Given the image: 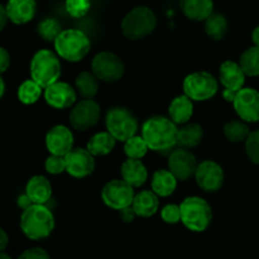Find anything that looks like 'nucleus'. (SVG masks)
I'll return each mask as SVG.
<instances>
[{"instance_id": "nucleus-26", "label": "nucleus", "mask_w": 259, "mask_h": 259, "mask_svg": "<svg viewBox=\"0 0 259 259\" xmlns=\"http://www.w3.org/2000/svg\"><path fill=\"white\" fill-rule=\"evenodd\" d=\"M204 138V129L200 124L190 123L184 124L182 128H179L177 136V146L191 149L199 146Z\"/></svg>"}, {"instance_id": "nucleus-14", "label": "nucleus", "mask_w": 259, "mask_h": 259, "mask_svg": "<svg viewBox=\"0 0 259 259\" xmlns=\"http://www.w3.org/2000/svg\"><path fill=\"white\" fill-rule=\"evenodd\" d=\"M235 113L242 120L247 123L259 121V91L252 88H243L235 95L234 101Z\"/></svg>"}, {"instance_id": "nucleus-43", "label": "nucleus", "mask_w": 259, "mask_h": 259, "mask_svg": "<svg viewBox=\"0 0 259 259\" xmlns=\"http://www.w3.org/2000/svg\"><path fill=\"white\" fill-rule=\"evenodd\" d=\"M8 20L10 19H9V15H8L7 8H5V5H2V7H0V30H3L5 27H7Z\"/></svg>"}, {"instance_id": "nucleus-5", "label": "nucleus", "mask_w": 259, "mask_h": 259, "mask_svg": "<svg viewBox=\"0 0 259 259\" xmlns=\"http://www.w3.org/2000/svg\"><path fill=\"white\" fill-rule=\"evenodd\" d=\"M180 206L181 222L190 232L202 233L209 228L212 220V211L206 200L199 196H190Z\"/></svg>"}, {"instance_id": "nucleus-3", "label": "nucleus", "mask_w": 259, "mask_h": 259, "mask_svg": "<svg viewBox=\"0 0 259 259\" xmlns=\"http://www.w3.org/2000/svg\"><path fill=\"white\" fill-rule=\"evenodd\" d=\"M53 45L56 53L68 62H78L83 60L91 50L89 37L78 29H63Z\"/></svg>"}, {"instance_id": "nucleus-45", "label": "nucleus", "mask_w": 259, "mask_h": 259, "mask_svg": "<svg viewBox=\"0 0 259 259\" xmlns=\"http://www.w3.org/2000/svg\"><path fill=\"white\" fill-rule=\"evenodd\" d=\"M252 40L254 43V46L259 47V25L254 28V30L252 32Z\"/></svg>"}, {"instance_id": "nucleus-8", "label": "nucleus", "mask_w": 259, "mask_h": 259, "mask_svg": "<svg viewBox=\"0 0 259 259\" xmlns=\"http://www.w3.org/2000/svg\"><path fill=\"white\" fill-rule=\"evenodd\" d=\"M182 89L184 94L194 101H206L217 95L219 83L211 73L206 71H197L185 77Z\"/></svg>"}, {"instance_id": "nucleus-34", "label": "nucleus", "mask_w": 259, "mask_h": 259, "mask_svg": "<svg viewBox=\"0 0 259 259\" xmlns=\"http://www.w3.org/2000/svg\"><path fill=\"white\" fill-rule=\"evenodd\" d=\"M62 30L60 22L53 18H46L38 24V34L47 42H55V39Z\"/></svg>"}, {"instance_id": "nucleus-41", "label": "nucleus", "mask_w": 259, "mask_h": 259, "mask_svg": "<svg viewBox=\"0 0 259 259\" xmlns=\"http://www.w3.org/2000/svg\"><path fill=\"white\" fill-rule=\"evenodd\" d=\"M10 66V53L4 47L0 48V72L4 73Z\"/></svg>"}, {"instance_id": "nucleus-33", "label": "nucleus", "mask_w": 259, "mask_h": 259, "mask_svg": "<svg viewBox=\"0 0 259 259\" xmlns=\"http://www.w3.org/2000/svg\"><path fill=\"white\" fill-rule=\"evenodd\" d=\"M149 147L146 139L142 136H133L128 141L124 142V153L128 158H143L148 152Z\"/></svg>"}, {"instance_id": "nucleus-24", "label": "nucleus", "mask_w": 259, "mask_h": 259, "mask_svg": "<svg viewBox=\"0 0 259 259\" xmlns=\"http://www.w3.org/2000/svg\"><path fill=\"white\" fill-rule=\"evenodd\" d=\"M168 114L169 118L177 125H184L191 119L194 114V100L190 99L186 94L177 96L169 104Z\"/></svg>"}, {"instance_id": "nucleus-47", "label": "nucleus", "mask_w": 259, "mask_h": 259, "mask_svg": "<svg viewBox=\"0 0 259 259\" xmlns=\"http://www.w3.org/2000/svg\"><path fill=\"white\" fill-rule=\"evenodd\" d=\"M0 259H12V258H10V255L5 254L4 250H3V252H0Z\"/></svg>"}, {"instance_id": "nucleus-38", "label": "nucleus", "mask_w": 259, "mask_h": 259, "mask_svg": "<svg viewBox=\"0 0 259 259\" xmlns=\"http://www.w3.org/2000/svg\"><path fill=\"white\" fill-rule=\"evenodd\" d=\"M161 218L167 224H177L181 222V206L176 204H168L162 207Z\"/></svg>"}, {"instance_id": "nucleus-20", "label": "nucleus", "mask_w": 259, "mask_h": 259, "mask_svg": "<svg viewBox=\"0 0 259 259\" xmlns=\"http://www.w3.org/2000/svg\"><path fill=\"white\" fill-rule=\"evenodd\" d=\"M120 174L124 181L133 187H141L148 179V171L143 162L138 158H126L121 164Z\"/></svg>"}, {"instance_id": "nucleus-23", "label": "nucleus", "mask_w": 259, "mask_h": 259, "mask_svg": "<svg viewBox=\"0 0 259 259\" xmlns=\"http://www.w3.org/2000/svg\"><path fill=\"white\" fill-rule=\"evenodd\" d=\"M158 195L153 190H144L134 196V201L132 204L137 217L151 218L152 215L158 211L159 199Z\"/></svg>"}, {"instance_id": "nucleus-21", "label": "nucleus", "mask_w": 259, "mask_h": 259, "mask_svg": "<svg viewBox=\"0 0 259 259\" xmlns=\"http://www.w3.org/2000/svg\"><path fill=\"white\" fill-rule=\"evenodd\" d=\"M180 8L186 18L195 22H202L214 13V2L212 0H180Z\"/></svg>"}, {"instance_id": "nucleus-2", "label": "nucleus", "mask_w": 259, "mask_h": 259, "mask_svg": "<svg viewBox=\"0 0 259 259\" xmlns=\"http://www.w3.org/2000/svg\"><path fill=\"white\" fill-rule=\"evenodd\" d=\"M20 229L27 238L42 240L50 237L55 229V217L46 204H33L20 215Z\"/></svg>"}, {"instance_id": "nucleus-30", "label": "nucleus", "mask_w": 259, "mask_h": 259, "mask_svg": "<svg viewBox=\"0 0 259 259\" xmlns=\"http://www.w3.org/2000/svg\"><path fill=\"white\" fill-rule=\"evenodd\" d=\"M42 86L35 82L33 78L23 81L17 91L18 100L24 104V105H32V104L37 103L39 100L40 95H42Z\"/></svg>"}, {"instance_id": "nucleus-28", "label": "nucleus", "mask_w": 259, "mask_h": 259, "mask_svg": "<svg viewBox=\"0 0 259 259\" xmlns=\"http://www.w3.org/2000/svg\"><path fill=\"white\" fill-rule=\"evenodd\" d=\"M99 78L96 77L95 73L91 72H81L78 73L75 80L76 90L78 95L82 96L83 99H93L95 98L99 91Z\"/></svg>"}, {"instance_id": "nucleus-39", "label": "nucleus", "mask_w": 259, "mask_h": 259, "mask_svg": "<svg viewBox=\"0 0 259 259\" xmlns=\"http://www.w3.org/2000/svg\"><path fill=\"white\" fill-rule=\"evenodd\" d=\"M50 253L42 248H29L19 255V259H50Z\"/></svg>"}, {"instance_id": "nucleus-44", "label": "nucleus", "mask_w": 259, "mask_h": 259, "mask_svg": "<svg viewBox=\"0 0 259 259\" xmlns=\"http://www.w3.org/2000/svg\"><path fill=\"white\" fill-rule=\"evenodd\" d=\"M8 244H9V238H8L7 232L4 229H0V252L5 250Z\"/></svg>"}, {"instance_id": "nucleus-15", "label": "nucleus", "mask_w": 259, "mask_h": 259, "mask_svg": "<svg viewBox=\"0 0 259 259\" xmlns=\"http://www.w3.org/2000/svg\"><path fill=\"white\" fill-rule=\"evenodd\" d=\"M195 180L201 190L217 192L224 185V169L214 161H204L197 164Z\"/></svg>"}, {"instance_id": "nucleus-12", "label": "nucleus", "mask_w": 259, "mask_h": 259, "mask_svg": "<svg viewBox=\"0 0 259 259\" xmlns=\"http://www.w3.org/2000/svg\"><path fill=\"white\" fill-rule=\"evenodd\" d=\"M101 109L93 99H83L76 104L70 113V123L76 131H88L100 120Z\"/></svg>"}, {"instance_id": "nucleus-10", "label": "nucleus", "mask_w": 259, "mask_h": 259, "mask_svg": "<svg viewBox=\"0 0 259 259\" xmlns=\"http://www.w3.org/2000/svg\"><path fill=\"white\" fill-rule=\"evenodd\" d=\"M91 71L95 73L99 80L104 82H115L120 80L124 75V63L115 53L113 52H100L93 58L91 62Z\"/></svg>"}, {"instance_id": "nucleus-32", "label": "nucleus", "mask_w": 259, "mask_h": 259, "mask_svg": "<svg viewBox=\"0 0 259 259\" xmlns=\"http://www.w3.org/2000/svg\"><path fill=\"white\" fill-rule=\"evenodd\" d=\"M239 65L249 77L259 76V47L254 46L245 50L240 56Z\"/></svg>"}, {"instance_id": "nucleus-19", "label": "nucleus", "mask_w": 259, "mask_h": 259, "mask_svg": "<svg viewBox=\"0 0 259 259\" xmlns=\"http://www.w3.org/2000/svg\"><path fill=\"white\" fill-rule=\"evenodd\" d=\"M5 8L10 22L14 24H25L30 22L37 13L35 0H8Z\"/></svg>"}, {"instance_id": "nucleus-1", "label": "nucleus", "mask_w": 259, "mask_h": 259, "mask_svg": "<svg viewBox=\"0 0 259 259\" xmlns=\"http://www.w3.org/2000/svg\"><path fill=\"white\" fill-rule=\"evenodd\" d=\"M179 128L171 118L152 116L142 125V137L146 139L149 149L166 152L177 146Z\"/></svg>"}, {"instance_id": "nucleus-16", "label": "nucleus", "mask_w": 259, "mask_h": 259, "mask_svg": "<svg viewBox=\"0 0 259 259\" xmlns=\"http://www.w3.org/2000/svg\"><path fill=\"white\" fill-rule=\"evenodd\" d=\"M197 168L196 157L190 149L180 147L174 149L168 157V169L180 180L187 181L195 176Z\"/></svg>"}, {"instance_id": "nucleus-17", "label": "nucleus", "mask_w": 259, "mask_h": 259, "mask_svg": "<svg viewBox=\"0 0 259 259\" xmlns=\"http://www.w3.org/2000/svg\"><path fill=\"white\" fill-rule=\"evenodd\" d=\"M77 90L72 88L70 83L57 81L48 88L45 89V100L51 108L62 110V109L71 108L76 103L77 99Z\"/></svg>"}, {"instance_id": "nucleus-9", "label": "nucleus", "mask_w": 259, "mask_h": 259, "mask_svg": "<svg viewBox=\"0 0 259 259\" xmlns=\"http://www.w3.org/2000/svg\"><path fill=\"white\" fill-rule=\"evenodd\" d=\"M134 187L124 180L109 181L101 190V199L104 204L116 211L131 206L134 201Z\"/></svg>"}, {"instance_id": "nucleus-4", "label": "nucleus", "mask_w": 259, "mask_h": 259, "mask_svg": "<svg viewBox=\"0 0 259 259\" xmlns=\"http://www.w3.org/2000/svg\"><path fill=\"white\" fill-rule=\"evenodd\" d=\"M60 56L50 50H39L32 57L29 66L30 77L43 89L57 82L62 73Z\"/></svg>"}, {"instance_id": "nucleus-11", "label": "nucleus", "mask_w": 259, "mask_h": 259, "mask_svg": "<svg viewBox=\"0 0 259 259\" xmlns=\"http://www.w3.org/2000/svg\"><path fill=\"white\" fill-rule=\"evenodd\" d=\"M245 72L242 66L233 61H225L219 70L220 82L224 86L223 98L229 103H233L238 91L243 89L245 82Z\"/></svg>"}, {"instance_id": "nucleus-25", "label": "nucleus", "mask_w": 259, "mask_h": 259, "mask_svg": "<svg viewBox=\"0 0 259 259\" xmlns=\"http://www.w3.org/2000/svg\"><path fill=\"white\" fill-rule=\"evenodd\" d=\"M177 179L169 169H158L152 177V190L159 197H168L176 191Z\"/></svg>"}, {"instance_id": "nucleus-37", "label": "nucleus", "mask_w": 259, "mask_h": 259, "mask_svg": "<svg viewBox=\"0 0 259 259\" xmlns=\"http://www.w3.org/2000/svg\"><path fill=\"white\" fill-rule=\"evenodd\" d=\"M46 171L50 175H61L66 172V157L51 154L45 162Z\"/></svg>"}, {"instance_id": "nucleus-46", "label": "nucleus", "mask_w": 259, "mask_h": 259, "mask_svg": "<svg viewBox=\"0 0 259 259\" xmlns=\"http://www.w3.org/2000/svg\"><path fill=\"white\" fill-rule=\"evenodd\" d=\"M5 94V81L4 77H0V98H4Z\"/></svg>"}, {"instance_id": "nucleus-6", "label": "nucleus", "mask_w": 259, "mask_h": 259, "mask_svg": "<svg viewBox=\"0 0 259 259\" xmlns=\"http://www.w3.org/2000/svg\"><path fill=\"white\" fill-rule=\"evenodd\" d=\"M157 27L156 14L148 7H137L124 17L121 33L131 40H139L151 34Z\"/></svg>"}, {"instance_id": "nucleus-29", "label": "nucleus", "mask_w": 259, "mask_h": 259, "mask_svg": "<svg viewBox=\"0 0 259 259\" xmlns=\"http://www.w3.org/2000/svg\"><path fill=\"white\" fill-rule=\"evenodd\" d=\"M205 32L211 39L220 40L225 37L228 32V20L227 18L219 13H212L206 20H205Z\"/></svg>"}, {"instance_id": "nucleus-35", "label": "nucleus", "mask_w": 259, "mask_h": 259, "mask_svg": "<svg viewBox=\"0 0 259 259\" xmlns=\"http://www.w3.org/2000/svg\"><path fill=\"white\" fill-rule=\"evenodd\" d=\"M66 12L72 18H82L90 12L91 0H66Z\"/></svg>"}, {"instance_id": "nucleus-13", "label": "nucleus", "mask_w": 259, "mask_h": 259, "mask_svg": "<svg viewBox=\"0 0 259 259\" xmlns=\"http://www.w3.org/2000/svg\"><path fill=\"white\" fill-rule=\"evenodd\" d=\"M65 157L66 172L73 179H85L95 171V156L88 148H72Z\"/></svg>"}, {"instance_id": "nucleus-40", "label": "nucleus", "mask_w": 259, "mask_h": 259, "mask_svg": "<svg viewBox=\"0 0 259 259\" xmlns=\"http://www.w3.org/2000/svg\"><path fill=\"white\" fill-rule=\"evenodd\" d=\"M119 215H120V219L121 222L124 223H132L134 222V219H136L137 214L136 211H134L133 206H128V207H124V209L119 210Z\"/></svg>"}, {"instance_id": "nucleus-22", "label": "nucleus", "mask_w": 259, "mask_h": 259, "mask_svg": "<svg viewBox=\"0 0 259 259\" xmlns=\"http://www.w3.org/2000/svg\"><path fill=\"white\" fill-rule=\"evenodd\" d=\"M25 194L32 199L34 204H47L52 196V185L45 176L37 175L30 177L29 181L27 182Z\"/></svg>"}, {"instance_id": "nucleus-18", "label": "nucleus", "mask_w": 259, "mask_h": 259, "mask_svg": "<svg viewBox=\"0 0 259 259\" xmlns=\"http://www.w3.org/2000/svg\"><path fill=\"white\" fill-rule=\"evenodd\" d=\"M46 147L51 154L66 156L73 148V134L66 125H55L46 136Z\"/></svg>"}, {"instance_id": "nucleus-7", "label": "nucleus", "mask_w": 259, "mask_h": 259, "mask_svg": "<svg viewBox=\"0 0 259 259\" xmlns=\"http://www.w3.org/2000/svg\"><path fill=\"white\" fill-rule=\"evenodd\" d=\"M106 131L114 136L119 142H126L136 136L138 132V120L131 110L125 108L110 109L105 118Z\"/></svg>"}, {"instance_id": "nucleus-31", "label": "nucleus", "mask_w": 259, "mask_h": 259, "mask_svg": "<svg viewBox=\"0 0 259 259\" xmlns=\"http://www.w3.org/2000/svg\"><path fill=\"white\" fill-rule=\"evenodd\" d=\"M224 136L232 143H240L250 134L249 126L244 120H230L224 125Z\"/></svg>"}, {"instance_id": "nucleus-36", "label": "nucleus", "mask_w": 259, "mask_h": 259, "mask_svg": "<svg viewBox=\"0 0 259 259\" xmlns=\"http://www.w3.org/2000/svg\"><path fill=\"white\" fill-rule=\"evenodd\" d=\"M245 152L250 162L259 164V129L250 132L245 139Z\"/></svg>"}, {"instance_id": "nucleus-42", "label": "nucleus", "mask_w": 259, "mask_h": 259, "mask_svg": "<svg viewBox=\"0 0 259 259\" xmlns=\"http://www.w3.org/2000/svg\"><path fill=\"white\" fill-rule=\"evenodd\" d=\"M33 204H34V202L32 201V199H30V197L28 196L27 194L20 195V196L18 197V200H17L18 207H20L22 210H25L27 207H29L30 205H33Z\"/></svg>"}, {"instance_id": "nucleus-27", "label": "nucleus", "mask_w": 259, "mask_h": 259, "mask_svg": "<svg viewBox=\"0 0 259 259\" xmlns=\"http://www.w3.org/2000/svg\"><path fill=\"white\" fill-rule=\"evenodd\" d=\"M116 143V139L111 133L106 132H100V133L94 134L88 142V147L86 148L91 152L95 157H103L108 156L111 151L114 149Z\"/></svg>"}]
</instances>
